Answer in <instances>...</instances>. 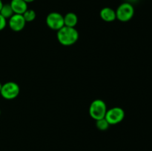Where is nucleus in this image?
I'll list each match as a JSON object with an SVG mask.
<instances>
[{
    "label": "nucleus",
    "instance_id": "obj_1",
    "mask_svg": "<svg viewBox=\"0 0 152 151\" xmlns=\"http://www.w3.org/2000/svg\"><path fill=\"white\" fill-rule=\"evenodd\" d=\"M57 40L62 45L71 46L79 39V33L75 28L64 26L57 31Z\"/></svg>",
    "mask_w": 152,
    "mask_h": 151
},
{
    "label": "nucleus",
    "instance_id": "obj_2",
    "mask_svg": "<svg viewBox=\"0 0 152 151\" xmlns=\"http://www.w3.org/2000/svg\"><path fill=\"white\" fill-rule=\"evenodd\" d=\"M106 103L102 99H95L91 103L89 107V115L95 121L104 118L106 114Z\"/></svg>",
    "mask_w": 152,
    "mask_h": 151
},
{
    "label": "nucleus",
    "instance_id": "obj_3",
    "mask_svg": "<svg viewBox=\"0 0 152 151\" xmlns=\"http://www.w3.org/2000/svg\"><path fill=\"white\" fill-rule=\"evenodd\" d=\"M115 11L117 19L121 22L130 21L134 16L135 12L133 4L126 1L120 4Z\"/></svg>",
    "mask_w": 152,
    "mask_h": 151
},
{
    "label": "nucleus",
    "instance_id": "obj_4",
    "mask_svg": "<svg viewBox=\"0 0 152 151\" xmlns=\"http://www.w3.org/2000/svg\"><path fill=\"white\" fill-rule=\"evenodd\" d=\"M20 93V88L19 84L14 81H7L2 84L0 94L7 100H13L19 96Z\"/></svg>",
    "mask_w": 152,
    "mask_h": 151
},
{
    "label": "nucleus",
    "instance_id": "obj_5",
    "mask_svg": "<svg viewBox=\"0 0 152 151\" xmlns=\"http://www.w3.org/2000/svg\"><path fill=\"white\" fill-rule=\"evenodd\" d=\"M125 115V111L123 108L114 107L107 110L105 118L110 125H116L123 121Z\"/></svg>",
    "mask_w": 152,
    "mask_h": 151
},
{
    "label": "nucleus",
    "instance_id": "obj_6",
    "mask_svg": "<svg viewBox=\"0 0 152 151\" xmlns=\"http://www.w3.org/2000/svg\"><path fill=\"white\" fill-rule=\"evenodd\" d=\"M46 25L50 29L58 31L65 26L64 16L58 12H51L46 17Z\"/></svg>",
    "mask_w": 152,
    "mask_h": 151
},
{
    "label": "nucleus",
    "instance_id": "obj_7",
    "mask_svg": "<svg viewBox=\"0 0 152 151\" xmlns=\"http://www.w3.org/2000/svg\"><path fill=\"white\" fill-rule=\"evenodd\" d=\"M27 22L21 14H13L8 19V25L10 29L15 32H19L25 28Z\"/></svg>",
    "mask_w": 152,
    "mask_h": 151
},
{
    "label": "nucleus",
    "instance_id": "obj_8",
    "mask_svg": "<svg viewBox=\"0 0 152 151\" xmlns=\"http://www.w3.org/2000/svg\"><path fill=\"white\" fill-rule=\"evenodd\" d=\"M10 4L15 14L22 15L28 9V3L25 0H11Z\"/></svg>",
    "mask_w": 152,
    "mask_h": 151
},
{
    "label": "nucleus",
    "instance_id": "obj_9",
    "mask_svg": "<svg viewBox=\"0 0 152 151\" xmlns=\"http://www.w3.org/2000/svg\"><path fill=\"white\" fill-rule=\"evenodd\" d=\"M99 16L104 22H112L117 19L116 11L109 7H103L99 12Z\"/></svg>",
    "mask_w": 152,
    "mask_h": 151
},
{
    "label": "nucleus",
    "instance_id": "obj_10",
    "mask_svg": "<svg viewBox=\"0 0 152 151\" xmlns=\"http://www.w3.org/2000/svg\"><path fill=\"white\" fill-rule=\"evenodd\" d=\"M64 16V25L70 28H75L78 23V16L75 13L69 12Z\"/></svg>",
    "mask_w": 152,
    "mask_h": 151
},
{
    "label": "nucleus",
    "instance_id": "obj_11",
    "mask_svg": "<svg viewBox=\"0 0 152 151\" xmlns=\"http://www.w3.org/2000/svg\"><path fill=\"white\" fill-rule=\"evenodd\" d=\"M0 14L5 19H9L14 14V13H13L10 4H4L1 10H0Z\"/></svg>",
    "mask_w": 152,
    "mask_h": 151
},
{
    "label": "nucleus",
    "instance_id": "obj_12",
    "mask_svg": "<svg viewBox=\"0 0 152 151\" xmlns=\"http://www.w3.org/2000/svg\"><path fill=\"white\" fill-rule=\"evenodd\" d=\"M24 19H25L26 22H31L35 20L36 17H37V14L36 12L32 9H28L25 13L22 14Z\"/></svg>",
    "mask_w": 152,
    "mask_h": 151
},
{
    "label": "nucleus",
    "instance_id": "obj_13",
    "mask_svg": "<svg viewBox=\"0 0 152 151\" xmlns=\"http://www.w3.org/2000/svg\"><path fill=\"white\" fill-rule=\"evenodd\" d=\"M96 127L98 130H101V131H105L107 130L110 127V124H108V121H106L105 118H102L96 121Z\"/></svg>",
    "mask_w": 152,
    "mask_h": 151
},
{
    "label": "nucleus",
    "instance_id": "obj_14",
    "mask_svg": "<svg viewBox=\"0 0 152 151\" xmlns=\"http://www.w3.org/2000/svg\"><path fill=\"white\" fill-rule=\"evenodd\" d=\"M7 25V19H4L1 14H0V31L4 30Z\"/></svg>",
    "mask_w": 152,
    "mask_h": 151
},
{
    "label": "nucleus",
    "instance_id": "obj_15",
    "mask_svg": "<svg viewBox=\"0 0 152 151\" xmlns=\"http://www.w3.org/2000/svg\"><path fill=\"white\" fill-rule=\"evenodd\" d=\"M137 1H138V0H126V2L131 3V4H133L134 3H136Z\"/></svg>",
    "mask_w": 152,
    "mask_h": 151
},
{
    "label": "nucleus",
    "instance_id": "obj_16",
    "mask_svg": "<svg viewBox=\"0 0 152 151\" xmlns=\"http://www.w3.org/2000/svg\"><path fill=\"white\" fill-rule=\"evenodd\" d=\"M3 2H2V1H1V0H0V10H1V7H2V6H3Z\"/></svg>",
    "mask_w": 152,
    "mask_h": 151
},
{
    "label": "nucleus",
    "instance_id": "obj_17",
    "mask_svg": "<svg viewBox=\"0 0 152 151\" xmlns=\"http://www.w3.org/2000/svg\"><path fill=\"white\" fill-rule=\"evenodd\" d=\"M25 1H26L27 3H31V2H33V1H34L35 0H25Z\"/></svg>",
    "mask_w": 152,
    "mask_h": 151
},
{
    "label": "nucleus",
    "instance_id": "obj_18",
    "mask_svg": "<svg viewBox=\"0 0 152 151\" xmlns=\"http://www.w3.org/2000/svg\"><path fill=\"white\" fill-rule=\"evenodd\" d=\"M1 87H2V84H1V82H0V91H1Z\"/></svg>",
    "mask_w": 152,
    "mask_h": 151
},
{
    "label": "nucleus",
    "instance_id": "obj_19",
    "mask_svg": "<svg viewBox=\"0 0 152 151\" xmlns=\"http://www.w3.org/2000/svg\"><path fill=\"white\" fill-rule=\"evenodd\" d=\"M0 115H1V111H0Z\"/></svg>",
    "mask_w": 152,
    "mask_h": 151
}]
</instances>
